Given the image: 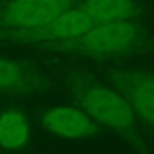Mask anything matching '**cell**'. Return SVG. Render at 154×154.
<instances>
[{
	"instance_id": "cell-1",
	"label": "cell",
	"mask_w": 154,
	"mask_h": 154,
	"mask_svg": "<svg viewBox=\"0 0 154 154\" xmlns=\"http://www.w3.org/2000/svg\"><path fill=\"white\" fill-rule=\"evenodd\" d=\"M137 38L139 32L136 26L128 21H122L95 26L79 36L56 42L53 45L92 56H112L130 50L136 44Z\"/></svg>"
},
{
	"instance_id": "cell-2",
	"label": "cell",
	"mask_w": 154,
	"mask_h": 154,
	"mask_svg": "<svg viewBox=\"0 0 154 154\" xmlns=\"http://www.w3.org/2000/svg\"><path fill=\"white\" fill-rule=\"evenodd\" d=\"M77 100L86 115L110 128L122 131L134 122V110L130 103L119 92L106 86H83L77 92Z\"/></svg>"
},
{
	"instance_id": "cell-3",
	"label": "cell",
	"mask_w": 154,
	"mask_h": 154,
	"mask_svg": "<svg viewBox=\"0 0 154 154\" xmlns=\"http://www.w3.org/2000/svg\"><path fill=\"white\" fill-rule=\"evenodd\" d=\"M92 27H95V24L80 8H69L44 26L30 29H14L12 36L21 41H48L51 44H56L75 38Z\"/></svg>"
},
{
	"instance_id": "cell-4",
	"label": "cell",
	"mask_w": 154,
	"mask_h": 154,
	"mask_svg": "<svg viewBox=\"0 0 154 154\" xmlns=\"http://www.w3.org/2000/svg\"><path fill=\"white\" fill-rule=\"evenodd\" d=\"M74 0H11L2 11L6 26L15 29L39 27L69 9Z\"/></svg>"
},
{
	"instance_id": "cell-5",
	"label": "cell",
	"mask_w": 154,
	"mask_h": 154,
	"mask_svg": "<svg viewBox=\"0 0 154 154\" xmlns=\"http://www.w3.org/2000/svg\"><path fill=\"white\" fill-rule=\"evenodd\" d=\"M115 83L133 110L154 125V75L137 71L118 72Z\"/></svg>"
},
{
	"instance_id": "cell-6",
	"label": "cell",
	"mask_w": 154,
	"mask_h": 154,
	"mask_svg": "<svg viewBox=\"0 0 154 154\" xmlns=\"http://www.w3.org/2000/svg\"><path fill=\"white\" fill-rule=\"evenodd\" d=\"M44 127L63 137H82L94 133V119L83 110L74 107H54L42 116Z\"/></svg>"
},
{
	"instance_id": "cell-7",
	"label": "cell",
	"mask_w": 154,
	"mask_h": 154,
	"mask_svg": "<svg viewBox=\"0 0 154 154\" xmlns=\"http://www.w3.org/2000/svg\"><path fill=\"white\" fill-rule=\"evenodd\" d=\"M79 8L95 26L128 21L137 11L133 0H85Z\"/></svg>"
},
{
	"instance_id": "cell-8",
	"label": "cell",
	"mask_w": 154,
	"mask_h": 154,
	"mask_svg": "<svg viewBox=\"0 0 154 154\" xmlns=\"http://www.w3.org/2000/svg\"><path fill=\"white\" fill-rule=\"evenodd\" d=\"M29 139V122L23 112L8 110L0 115V146L15 149L26 145Z\"/></svg>"
},
{
	"instance_id": "cell-9",
	"label": "cell",
	"mask_w": 154,
	"mask_h": 154,
	"mask_svg": "<svg viewBox=\"0 0 154 154\" xmlns=\"http://www.w3.org/2000/svg\"><path fill=\"white\" fill-rule=\"evenodd\" d=\"M26 83V75L17 65L0 59V89H17Z\"/></svg>"
}]
</instances>
